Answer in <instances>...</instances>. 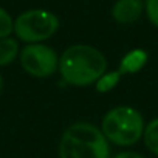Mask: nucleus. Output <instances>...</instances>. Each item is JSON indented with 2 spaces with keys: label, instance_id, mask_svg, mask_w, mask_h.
<instances>
[{
  "label": "nucleus",
  "instance_id": "nucleus-2",
  "mask_svg": "<svg viewBox=\"0 0 158 158\" xmlns=\"http://www.w3.org/2000/svg\"><path fill=\"white\" fill-rule=\"evenodd\" d=\"M59 158H110L109 139L92 123L68 126L59 141Z\"/></svg>",
  "mask_w": 158,
  "mask_h": 158
},
{
  "label": "nucleus",
  "instance_id": "nucleus-8",
  "mask_svg": "<svg viewBox=\"0 0 158 158\" xmlns=\"http://www.w3.org/2000/svg\"><path fill=\"white\" fill-rule=\"evenodd\" d=\"M19 42L13 37L0 39V67L10 65L19 56Z\"/></svg>",
  "mask_w": 158,
  "mask_h": 158
},
{
  "label": "nucleus",
  "instance_id": "nucleus-13",
  "mask_svg": "<svg viewBox=\"0 0 158 158\" xmlns=\"http://www.w3.org/2000/svg\"><path fill=\"white\" fill-rule=\"evenodd\" d=\"M113 158H144L141 153L138 152H132V150H124V152H119L116 153Z\"/></svg>",
  "mask_w": 158,
  "mask_h": 158
},
{
  "label": "nucleus",
  "instance_id": "nucleus-12",
  "mask_svg": "<svg viewBox=\"0 0 158 158\" xmlns=\"http://www.w3.org/2000/svg\"><path fill=\"white\" fill-rule=\"evenodd\" d=\"M144 11L149 22L158 28V0H144Z\"/></svg>",
  "mask_w": 158,
  "mask_h": 158
},
{
  "label": "nucleus",
  "instance_id": "nucleus-1",
  "mask_svg": "<svg viewBox=\"0 0 158 158\" xmlns=\"http://www.w3.org/2000/svg\"><path fill=\"white\" fill-rule=\"evenodd\" d=\"M106 71V56L92 45H71L59 57V73L64 82L73 87H89Z\"/></svg>",
  "mask_w": 158,
  "mask_h": 158
},
{
  "label": "nucleus",
  "instance_id": "nucleus-6",
  "mask_svg": "<svg viewBox=\"0 0 158 158\" xmlns=\"http://www.w3.org/2000/svg\"><path fill=\"white\" fill-rule=\"evenodd\" d=\"M144 13V0H116L112 6V17L121 25H130L139 20Z\"/></svg>",
  "mask_w": 158,
  "mask_h": 158
},
{
  "label": "nucleus",
  "instance_id": "nucleus-11",
  "mask_svg": "<svg viewBox=\"0 0 158 158\" xmlns=\"http://www.w3.org/2000/svg\"><path fill=\"white\" fill-rule=\"evenodd\" d=\"M11 33H14V20L6 10L0 6V39L10 37Z\"/></svg>",
  "mask_w": 158,
  "mask_h": 158
},
{
  "label": "nucleus",
  "instance_id": "nucleus-4",
  "mask_svg": "<svg viewBox=\"0 0 158 158\" xmlns=\"http://www.w3.org/2000/svg\"><path fill=\"white\" fill-rule=\"evenodd\" d=\"M59 17L47 10H28L14 20V33L25 44H42L59 30Z\"/></svg>",
  "mask_w": 158,
  "mask_h": 158
},
{
  "label": "nucleus",
  "instance_id": "nucleus-14",
  "mask_svg": "<svg viewBox=\"0 0 158 158\" xmlns=\"http://www.w3.org/2000/svg\"><path fill=\"white\" fill-rule=\"evenodd\" d=\"M2 89H3V79H2V76H0V92H2Z\"/></svg>",
  "mask_w": 158,
  "mask_h": 158
},
{
  "label": "nucleus",
  "instance_id": "nucleus-10",
  "mask_svg": "<svg viewBox=\"0 0 158 158\" xmlns=\"http://www.w3.org/2000/svg\"><path fill=\"white\" fill-rule=\"evenodd\" d=\"M143 139L146 147L158 156V118L150 119L146 127H144V133H143Z\"/></svg>",
  "mask_w": 158,
  "mask_h": 158
},
{
  "label": "nucleus",
  "instance_id": "nucleus-7",
  "mask_svg": "<svg viewBox=\"0 0 158 158\" xmlns=\"http://www.w3.org/2000/svg\"><path fill=\"white\" fill-rule=\"evenodd\" d=\"M146 62H147V53L144 50L136 48V50L129 51L123 57L118 70L121 71V74H133V73H138L146 65Z\"/></svg>",
  "mask_w": 158,
  "mask_h": 158
},
{
  "label": "nucleus",
  "instance_id": "nucleus-9",
  "mask_svg": "<svg viewBox=\"0 0 158 158\" xmlns=\"http://www.w3.org/2000/svg\"><path fill=\"white\" fill-rule=\"evenodd\" d=\"M121 77H123V74H121L119 70L106 71V73L98 79V81L95 82V85H96V92H99V93H109V92H112V90L119 84Z\"/></svg>",
  "mask_w": 158,
  "mask_h": 158
},
{
  "label": "nucleus",
  "instance_id": "nucleus-3",
  "mask_svg": "<svg viewBox=\"0 0 158 158\" xmlns=\"http://www.w3.org/2000/svg\"><path fill=\"white\" fill-rule=\"evenodd\" d=\"M143 115L130 106H118L109 110L101 123V130L109 143L115 146H133L144 133Z\"/></svg>",
  "mask_w": 158,
  "mask_h": 158
},
{
  "label": "nucleus",
  "instance_id": "nucleus-5",
  "mask_svg": "<svg viewBox=\"0 0 158 158\" xmlns=\"http://www.w3.org/2000/svg\"><path fill=\"white\" fill-rule=\"evenodd\" d=\"M22 68L34 77H48L59 70L57 53L45 44H27L19 53Z\"/></svg>",
  "mask_w": 158,
  "mask_h": 158
}]
</instances>
